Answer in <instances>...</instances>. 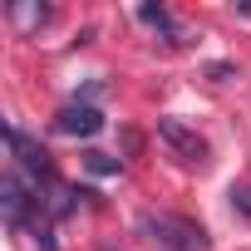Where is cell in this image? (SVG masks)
<instances>
[{"label": "cell", "instance_id": "cell-4", "mask_svg": "<svg viewBox=\"0 0 251 251\" xmlns=\"http://www.w3.org/2000/svg\"><path fill=\"white\" fill-rule=\"evenodd\" d=\"M158 138H163L182 163H192V168H197V163H207V143H202V133H197V128H187L182 118H158Z\"/></svg>", "mask_w": 251, "mask_h": 251}, {"label": "cell", "instance_id": "cell-1", "mask_svg": "<svg viewBox=\"0 0 251 251\" xmlns=\"http://www.w3.org/2000/svg\"><path fill=\"white\" fill-rule=\"evenodd\" d=\"M143 231L158 251H207V231L187 217H148Z\"/></svg>", "mask_w": 251, "mask_h": 251}, {"label": "cell", "instance_id": "cell-6", "mask_svg": "<svg viewBox=\"0 0 251 251\" xmlns=\"http://www.w3.org/2000/svg\"><path fill=\"white\" fill-rule=\"evenodd\" d=\"M138 20H143V25H153V30H163V35H173V40H177V20H173V15H168V10H163V5H138Z\"/></svg>", "mask_w": 251, "mask_h": 251}, {"label": "cell", "instance_id": "cell-2", "mask_svg": "<svg viewBox=\"0 0 251 251\" xmlns=\"http://www.w3.org/2000/svg\"><path fill=\"white\" fill-rule=\"evenodd\" d=\"M5 143H10V153H15V163L25 168V177H35V182H50L54 177V168H50V153L25 133V128H15V123H5Z\"/></svg>", "mask_w": 251, "mask_h": 251}, {"label": "cell", "instance_id": "cell-7", "mask_svg": "<svg viewBox=\"0 0 251 251\" xmlns=\"http://www.w3.org/2000/svg\"><path fill=\"white\" fill-rule=\"evenodd\" d=\"M10 20H15L20 30H30V25H45V20H50V5H10Z\"/></svg>", "mask_w": 251, "mask_h": 251}, {"label": "cell", "instance_id": "cell-9", "mask_svg": "<svg viewBox=\"0 0 251 251\" xmlns=\"http://www.w3.org/2000/svg\"><path fill=\"white\" fill-rule=\"evenodd\" d=\"M231 207H236V212L251 222V187H231Z\"/></svg>", "mask_w": 251, "mask_h": 251}, {"label": "cell", "instance_id": "cell-8", "mask_svg": "<svg viewBox=\"0 0 251 251\" xmlns=\"http://www.w3.org/2000/svg\"><path fill=\"white\" fill-rule=\"evenodd\" d=\"M84 168L99 173V177H108V173H118V158H108V153H84Z\"/></svg>", "mask_w": 251, "mask_h": 251}, {"label": "cell", "instance_id": "cell-3", "mask_svg": "<svg viewBox=\"0 0 251 251\" xmlns=\"http://www.w3.org/2000/svg\"><path fill=\"white\" fill-rule=\"evenodd\" d=\"M0 212H5V222L10 226H25L30 222V212H45V202H40V192H30V182L25 177H5L0 182Z\"/></svg>", "mask_w": 251, "mask_h": 251}, {"label": "cell", "instance_id": "cell-5", "mask_svg": "<svg viewBox=\"0 0 251 251\" xmlns=\"http://www.w3.org/2000/svg\"><path fill=\"white\" fill-rule=\"evenodd\" d=\"M54 128L69 133V138H94V133L103 128V113H99L94 103H64L59 118H54Z\"/></svg>", "mask_w": 251, "mask_h": 251}]
</instances>
